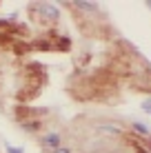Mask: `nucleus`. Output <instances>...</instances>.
I'll use <instances>...</instances> for the list:
<instances>
[{
  "label": "nucleus",
  "mask_w": 151,
  "mask_h": 153,
  "mask_svg": "<svg viewBox=\"0 0 151 153\" xmlns=\"http://www.w3.org/2000/svg\"><path fill=\"white\" fill-rule=\"evenodd\" d=\"M98 131H100V133L111 135V138H118V135H122V131L118 129V126H111V124H100V126H98Z\"/></svg>",
  "instance_id": "nucleus-1"
},
{
  "label": "nucleus",
  "mask_w": 151,
  "mask_h": 153,
  "mask_svg": "<svg viewBox=\"0 0 151 153\" xmlns=\"http://www.w3.org/2000/svg\"><path fill=\"white\" fill-rule=\"evenodd\" d=\"M58 142H60V135L58 133H49V135H45V138H42V144L45 146H51V149L58 146Z\"/></svg>",
  "instance_id": "nucleus-2"
},
{
  "label": "nucleus",
  "mask_w": 151,
  "mask_h": 153,
  "mask_svg": "<svg viewBox=\"0 0 151 153\" xmlns=\"http://www.w3.org/2000/svg\"><path fill=\"white\" fill-rule=\"evenodd\" d=\"M133 129H136L138 133H142L144 138H149V131H147V126H142V124H138V122H136V124H133Z\"/></svg>",
  "instance_id": "nucleus-3"
},
{
  "label": "nucleus",
  "mask_w": 151,
  "mask_h": 153,
  "mask_svg": "<svg viewBox=\"0 0 151 153\" xmlns=\"http://www.w3.org/2000/svg\"><path fill=\"white\" fill-rule=\"evenodd\" d=\"M51 153H71V151H69V149H54Z\"/></svg>",
  "instance_id": "nucleus-4"
},
{
  "label": "nucleus",
  "mask_w": 151,
  "mask_h": 153,
  "mask_svg": "<svg viewBox=\"0 0 151 153\" xmlns=\"http://www.w3.org/2000/svg\"><path fill=\"white\" fill-rule=\"evenodd\" d=\"M142 109H144V111H149V113H151V102H144V104H142Z\"/></svg>",
  "instance_id": "nucleus-5"
},
{
  "label": "nucleus",
  "mask_w": 151,
  "mask_h": 153,
  "mask_svg": "<svg viewBox=\"0 0 151 153\" xmlns=\"http://www.w3.org/2000/svg\"><path fill=\"white\" fill-rule=\"evenodd\" d=\"M9 153H22L20 149H11V146H9Z\"/></svg>",
  "instance_id": "nucleus-6"
}]
</instances>
